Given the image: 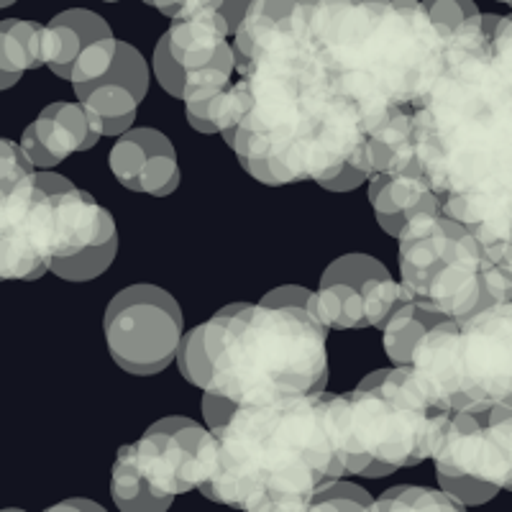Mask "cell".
I'll return each instance as SVG.
<instances>
[{
    "label": "cell",
    "mask_w": 512,
    "mask_h": 512,
    "mask_svg": "<svg viewBox=\"0 0 512 512\" xmlns=\"http://www.w3.org/2000/svg\"><path fill=\"white\" fill-rule=\"evenodd\" d=\"M105 344L128 374L152 377L177 359L182 344V310L167 290L131 285L105 308Z\"/></svg>",
    "instance_id": "10"
},
{
    "label": "cell",
    "mask_w": 512,
    "mask_h": 512,
    "mask_svg": "<svg viewBox=\"0 0 512 512\" xmlns=\"http://www.w3.org/2000/svg\"><path fill=\"white\" fill-rule=\"evenodd\" d=\"M497 21L482 13L448 39L415 111L420 175L469 231L512 210V80L489 52Z\"/></svg>",
    "instance_id": "1"
},
{
    "label": "cell",
    "mask_w": 512,
    "mask_h": 512,
    "mask_svg": "<svg viewBox=\"0 0 512 512\" xmlns=\"http://www.w3.org/2000/svg\"><path fill=\"white\" fill-rule=\"evenodd\" d=\"M41 198L44 190L34 177L0 210V282H34L49 272V254L41 231Z\"/></svg>",
    "instance_id": "13"
},
{
    "label": "cell",
    "mask_w": 512,
    "mask_h": 512,
    "mask_svg": "<svg viewBox=\"0 0 512 512\" xmlns=\"http://www.w3.org/2000/svg\"><path fill=\"white\" fill-rule=\"evenodd\" d=\"M36 169L24 154L21 144L0 139V210H6L8 203L18 192L34 182Z\"/></svg>",
    "instance_id": "23"
},
{
    "label": "cell",
    "mask_w": 512,
    "mask_h": 512,
    "mask_svg": "<svg viewBox=\"0 0 512 512\" xmlns=\"http://www.w3.org/2000/svg\"><path fill=\"white\" fill-rule=\"evenodd\" d=\"M41 29L44 26L21 18L0 21V90L13 88L26 70L41 67Z\"/></svg>",
    "instance_id": "20"
},
{
    "label": "cell",
    "mask_w": 512,
    "mask_h": 512,
    "mask_svg": "<svg viewBox=\"0 0 512 512\" xmlns=\"http://www.w3.org/2000/svg\"><path fill=\"white\" fill-rule=\"evenodd\" d=\"M44 512H108V510H103V507L93 500H80V497H75V500H64L59 502V505H52Z\"/></svg>",
    "instance_id": "35"
},
{
    "label": "cell",
    "mask_w": 512,
    "mask_h": 512,
    "mask_svg": "<svg viewBox=\"0 0 512 512\" xmlns=\"http://www.w3.org/2000/svg\"><path fill=\"white\" fill-rule=\"evenodd\" d=\"M359 164L369 180L374 175H395V172L418 169L415 111H392L377 121L364 123Z\"/></svg>",
    "instance_id": "17"
},
{
    "label": "cell",
    "mask_w": 512,
    "mask_h": 512,
    "mask_svg": "<svg viewBox=\"0 0 512 512\" xmlns=\"http://www.w3.org/2000/svg\"><path fill=\"white\" fill-rule=\"evenodd\" d=\"M328 328L303 308L236 303L203 392L236 408L326 392Z\"/></svg>",
    "instance_id": "4"
},
{
    "label": "cell",
    "mask_w": 512,
    "mask_h": 512,
    "mask_svg": "<svg viewBox=\"0 0 512 512\" xmlns=\"http://www.w3.org/2000/svg\"><path fill=\"white\" fill-rule=\"evenodd\" d=\"M423 8L446 36H454L456 31L472 24L474 18L482 16L472 0H423Z\"/></svg>",
    "instance_id": "27"
},
{
    "label": "cell",
    "mask_w": 512,
    "mask_h": 512,
    "mask_svg": "<svg viewBox=\"0 0 512 512\" xmlns=\"http://www.w3.org/2000/svg\"><path fill=\"white\" fill-rule=\"evenodd\" d=\"M85 47L88 44L80 36V31L59 21L57 16L49 21V26L41 29V64H47L49 70L62 80H70L72 67H75L77 57Z\"/></svg>",
    "instance_id": "21"
},
{
    "label": "cell",
    "mask_w": 512,
    "mask_h": 512,
    "mask_svg": "<svg viewBox=\"0 0 512 512\" xmlns=\"http://www.w3.org/2000/svg\"><path fill=\"white\" fill-rule=\"evenodd\" d=\"M374 512H466V507L443 489L402 484L377 497Z\"/></svg>",
    "instance_id": "22"
},
{
    "label": "cell",
    "mask_w": 512,
    "mask_h": 512,
    "mask_svg": "<svg viewBox=\"0 0 512 512\" xmlns=\"http://www.w3.org/2000/svg\"><path fill=\"white\" fill-rule=\"evenodd\" d=\"M254 6V0H223L221 6V16L226 18L228 29H231V34H236L241 26V21H244V16L249 13V8Z\"/></svg>",
    "instance_id": "34"
},
{
    "label": "cell",
    "mask_w": 512,
    "mask_h": 512,
    "mask_svg": "<svg viewBox=\"0 0 512 512\" xmlns=\"http://www.w3.org/2000/svg\"><path fill=\"white\" fill-rule=\"evenodd\" d=\"M144 3L154 6L159 13L172 18V21H180V18H187L200 11H221L223 6V0H144Z\"/></svg>",
    "instance_id": "32"
},
{
    "label": "cell",
    "mask_w": 512,
    "mask_h": 512,
    "mask_svg": "<svg viewBox=\"0 0 512 512\" xmlns=\"http://www.w3.org/2000/svg\"><path fill=\"white\" fill-rule=\"evenodd\" d=\"M100 128L82 103H52L21 136V149L34 169L47 172L75 152H88L100 141Z\"/></svg>",
    "instance_id": "15"
},
{
    "label": "cell",
    "mask_w": 512,
    "mask_h": 512,
    "mask_svg": "<svg viewBox=\"0 0 512 512\" xmlns=\"http://www.w3.org/2000/svg\"><path fill=\"white\" fill-rule=\"evenodd\" d=\"M59 21H64V24H70L72 29L80 31V36L85 39V44H93V41H100V39H111V26H108V21H103V18L98 16V13L93 11H85V8H72V11H62L57 13Z\"/></svg>",
    "instance_id": "30"
},
{
    "label": "cell",
    "mask_w": 512,
    "mask_h": 512,
    "mask_svg": "<svg viewBox=\"0 0 512 512\" xmlns=\"http://www.w3.org/2000/svg\"><path fill=\"white\" fill-rule=\"evenodd\" d=\"M105 3H116V0H105Z\"/></svg>",
    "instance_id": "38"
},
{
    "label": "cell",
    "mask_w": 512,
    "mask_h": 512,
    "mask_svg": "<svg viewBox=\"0 0 512 512\" xmlns=\"http://www.w3.org/2000/svg\"><path fill=\"white\" fill-rule=\"evenodd\" d=\"M438 484L461 505H484L505 489L500 451L484 413H451L436 454Z\"/></svg>",
    "instance_id": "12"
},
{
    "label": "cell",
    "mask_w": 512,
    "mask_h": 512,
    "mask_svg": "<svg viewBox=\"0 0 512 512\" xmlns=\"http://www.w3.org/2000/svg\"><path fill=\"white\" fill-rule=\"evenodd\" d=\"M231 29L221 11H200L180 18L167 31L169 49L182 70L195 72L216 62L223 52L231 49Z\"/></svg>",
    "instance_id": "18"
},
{
    "label": "cell",
    "mask_w": 512,
    "mask_h": 512,
    "mask_svg": "<svg viewBox=\"0 0 512 512\" xmlns=\"http://www.w3.org/2000/svg\"><path fill=\"white\" fill-rule=\"evenodd\" d=\"M489 52L502 72L512 80V16H500L492 41H489Z\"/></svg>",
    "instance_id": "31"
},
{
    "label": "cell",
    "mask_w": 512,
    "mask_h": 512,
    "mask_svg": "<svg viewBox=\"0 0 512 512\" xmlns=\"http://www.w3.org/2000/svg\"><path fill=\"white\" fill-rule=\"evenodd\" d=\"M13 3H16V0H0V8H8L13 6Z\"/></svg>",
    "instance_id": "36"
},
{
    "label": "cell",
    "mask_w": 512,
    "mask_h": 512,
    "mask_svg": "<svg viewBox=\"0 0 512 512\" xmlns=\"http://www.w3.org/2000/svg\"><path fill=\"white\" fill-rule=\"evenodd\" d=\"M408 297L379 259L346 254L331 262L320 277L310 313L328 331L382 328L392 310Z\"/></svg>",
    "instance_id": "11"
},
{
    "label": "cell",
    "mask_w": 512,
    "mask_h": 512,
    "mask_svg": "<svg viewBox=\"0 0 512 512\" xmlns=\"http://www.w3.org/2000/svg\"><path fill=\"white\" fill-rule=\"evenodd\" d=\"M369 203L384 233L400 236L402 228L428 213H443L441 200L420 175V169L374 175L369 180Z\"/></svg>",
    "instance_id": "16"
},
{
    "label": "cell",
    "mask_w": 512,
    "mask_h": 512,
    "mask_svg": "<svg viewBox=\"0 0 512 512\" xmlns=\"http://www.w3.org/2000/svg\"><path fill=\"white\" fill-rule=\"evenodd\" d=\"M410 369L446 413L512 410V303L438 323L415 346Z\"/></svg>",
    "instance_id": "6"
},
{
    "label": "cell",
    "mask_w": 512,
    "mask_h": 512,
    "mask_svg": "<svg viewBox=\"0 0 512 512\" xmlns=\"http://www.w3.org/2000/svg\"><path fill=\"white\" fill-rule=\"evenodd\" d=\"M41 231L49 254V272L59 280L88 282L111 267L118 251L113 216L93 195L52 169L39 172Z\"/></svg>",
    "instance_id": "9"
},
{
    "label": "cell",
    "mask_w": 512,
    "mask_h": 512,
    "mask_svg": "<svg viewBox=\"0 0 512 512\" xmlns=\"http://www.w3.org/2000/svg\"><path fill=\"white\" fill-rule=\"evenodd\" d=\"M333 395H290L241 405L205 433L198 489L244 512H308L346 474L333 431Z\"/></svg>",
    "instance_id": "2"
},
{
    "label": "cell",
    "mask_w": 512,
    "mask_h": 512,
    "mask_svg": "<svg viewBox=\"0 0 512 512\" xmlns=\"http://www.w3.org/2000/svg\"><path fill=\"white\" fill-rule=\"evenodd\" d=\"M118 54V39H100L93 41L90 47L82 49V54L77 57L75 67H72V88L82 90L88 85H95V82L103 80L108 72L113 70Z\"/></svg>",
    "instance_id": "24"
},
{
    "label": "cell",
    "mask_w": 512,
    "mask_h": 512,
    "mask_svg": "<svg viewBox=\"0 0 512 512\" xmlns=\"http://www.w3.org/2000/svg\"><path fill=\"white\" fill-rule=\"evenodd\" d=\"M177 367H180V374L190 384L205 390L210 382V356L208 349H205V338H203V326H195L190 333L182 336V344L177 349Z\"/></svg>",
    "instance_id": "25"
},
{
    "label": "cell",
    "mask_w": 512,
    "mask_h": 512,
    "mask_svg": "<svg viewBox=\"0 0 512 512\" xmlns=\"http://www.w3.org/2000/svg\"><path fill=\"white\" fill-rule=\"evenodd\" d=\"M397 241L400 285L410 300L443 318H466L489 308L484 249L469 228L443 213H428L402 228Z\"/></svg>",
    "instance_id": "7"
},
{
    "label": "cell",
    "mask_w": 512,
    "mask_h": 512,
    "mask_svg": "<svg viewBox=\"0 0 512 512\" xmlns=\"http://www.w3.org/2000/svg\"><path fill=\"white\" fill-rule=\"evenodd\" d=\"M333 431L346 474L379 479L433 459L451 413L436 408L410 367L377 369L333 395Z\"/></svg>",
    "instance_id": "5"
},
{
    "label": "cell",
    "mask_w": 512,
    "mask_h": 512,
    "mask_svg": "<svg viewBox=\"0 0 512 512\" xmlns=\"http://www.w3.org/2000/svg\"><path fill=\"white\" fill-rule=\"evenodd\" d=\"M313 295L315 292L305 290L300 285H282L269 290L267 295L262 297L264 305H274V308H303L313 310Z\"/></svg>",
    "instance_id": "33"
},
{
    "label": "cell",
    "mask_w": 512,
    "mask_h": 512,
    "mask_svg": "<svg viewBox=\"0 0 512 512\" xmlns=\"http://www.w3.org/2000/svg\"><path fill=\"white\" fill-rule=\"evenodd\" d=\"M484 418H487L489 433H492V438L497 443V451H500L502 472H505V489L512 492V410H487Z\"/></svg>",
    "instance_id": "28"
},
{
    "label": "cell",
    "mask_w": 512,
    "mask_h": 512,
    "mask_svg": "<svg viewBox=\"0 0 512 512\" xmlns=\"http://www.w3.org/2000/svg\"><path fill=\"white\" fill-rule=\"evenodd\" d=\"M154 72H157L159 85H162L172 98H182V90H185V70H182L180 64H177V59L172 57L167 34L159 39L157 49H154Z\"/></svg>",
    "instance_id": "29"
},
{
    "label": "cell",
    "mask_w": 512,
    "mask_h": 512,
    "mask_svg": "<svg viewBox=\"0 0 512 512\" xmlns=\"http://www.w3.org/2000/svg\"><path fill=\"white\" fill-rule=\"evenodd\" d=\"M308 512H374V500L367 489L349 482H336L315 497Z\"/></svg>",
    "instance_id": "26"
},
{
    "label": "cell",
    "mask_w": 512,
    "mask_h": 512,
    "mask_svg": "<svg viewBox=\"0 0 512 512\" xmlns=\"http://www.w3.org/2000/svg\"><path fill=\"white\" fill-rule=\"evenodd\" d=\"M443 320L446 318L441 313L423 308L420 303L410 300V295L405 297L382 326L384 351H387L392 364L395 367H410L415 346L423 341L425 333L436 328L438 323H443Z\"/></svg>",
    "instance_id": "19"
},
{
    "label": "cell",
    "mask_w": 512,
    "mask_h": 512,
    "mask_svg": "<svg viewBox=\"0 0 512 512\" xmlns=\"http://www.w3.org/2000/svg\"><path fill=\"white\" fill-rule=\"evenodd\" d=\"M208 428L190 418H162L136 443L121 446L111 495L121 512H167L177 495L198 489V456Z\"/></svg>",
    "instance_id": "8"
},
{
    "label": "cell",
    "mask_w": 512,
    "mask_h": 512,
    "mask_svg": "<svg viewBox=\"0 0 512 512\" xmlns=\"http://www.w3.org/2000/svg\"><path fill=\"white\" fill-rule=\"evenodd\" d=\"M500 3H507V6H512V0H500Z\"/></svg>",
    "instance_id": "37"
},
{
    "label": "cell",
    "mask_w": 512,
    "mask_h": 512,
    "mask_svg": "<svg viewBox=\"0 0 512 512\" xmlns=\"http://www.w3.org/2000/svg\"><path fill=\"white\" fill-rule=\"evenodd\" d=\"M297 13L328 95L354 105L364 123L418 111L451 39L423 0H300Z\"/></svg>",
    "instance_id": "3"
},
{
    "label": "cell",
    "mask_w": 512,
    "mask_h": 512,
    "mask_svg": "<svg viewBox=\"0 0 512 512\" xmlns=\"http://www.w3.org/2000/svg\"><path fill=\"white\" fill-rule=\"evenodd\" d=\"M108 162L116 180L134 192L164 198L180 185L175 146L157 128H131L116 141Z\"/></svg>",
    "instance_id": "14"
}]
</instances>
